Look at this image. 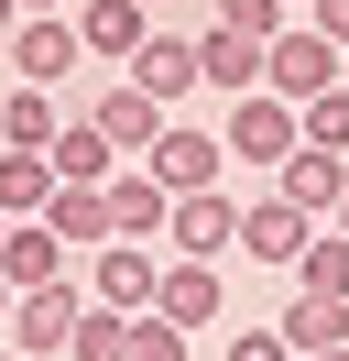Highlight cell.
I'll use <instances>...</instances> for the list:
<instances>
[{
    "label": "cell",
    "instance_id": "cell-1",
    "mask_svg": "<svg viewBox=\"0 0 349 361\" xmlns=\"http://www.w3.org/2000/svg\"><path fill=\"white\" fill-rule=\"evenodd\" d=\"M77 317H87V285H77V274H55V285H22V295H11L0 339H11V350H33V361H55L65 339H77Z\"/></svg>",
    "mask_w": 349,
    "mask_h": 361
},
{
    "label": "cell",
    "instance_id": "cell-2",
    "mask_svg": "<svg viewBox=\"0 0 349 361\" xmlns=\"http://www.w3.org/2000/svg\"><path fill=\"white\" fill-rule=\"evenodd\" d=\"M0 55H11V77H33V88H65V77L87 66V44H77V11H22V23L0 33Z\"/></svg>",
    "mask_w": 349,
    "mask_h": 361
},
{
    "label": "cell",
    "instance_id": "cell-3",
    "mask_svg": "<svg viewBox=\"0 0 349 361\" xmlns=\"http://www.w3.org/2000/svg\"><path fill=\"white\" fill-rule=\"evenodd\" d=\"M338 77H349V55L327 44L317 23H284L273 44H262V88L273 99H317V88H338Z\"/></svg>",
    "mask_w": 349,
    "mask_h": 361
},
{
    "label": "cell",
    "instance_id": "cell-4",
    "mask_svg": "<svg viewBox=\"0 0 349 361\" xmlns=\"http://www.w3.org/2000/svg\"><path fill=\"white\" fill-rule=\"evenodd\" d=\"M218 142H229V164H262V176H273V164L305 142V121H295V99L240 88V99H229V132H218Z\"/></svg>",
    "mask_w": 349,
    "mask_h": 361
},
{
    "label": "cell",
    "instance_id": "cell-5",
    "mask_svg": "<svg viewBox=\"0 0 349 361\" xmlns=\"http://www.w3.org/2000/svg\"><path fill=\"white\" fill-rule=\"evenodd\" d=\"M153 285H164V252H153V241H120V230H109V241L87 252V295H99V307L142 317V307H153Z\"/></svg>",
    "mask_w": 349,
    "mask_h": 361
},
{
    "label": "cell",
    "instance_id": "cell-6",
    "mask_svg": "<svg viewBox=\"0 0 349 361\" xmlns=\"http://www.w3.org/2000/svg\"><path fill=\"white\" fill-rule=\"evenodd\" d=\"M131 164H153L174 197H196V186H218V176H229V142H218V132H196V121H164V132H153Z\"/></svg>",
    "mask_w": 349,
    "mask_h": 361
},
{
    "label": "cell",
    "instance_id": "cell-7",
    "mask_svg": "<svg viewBox=\"0 0 349 361\" xmlns=\"http://www.w3.org/2000/svg\"><path fill=\"white\" fill-rule=\"evenodd\" d=\"M305 241H317V219H305L295 197H273V186H262V197L240 208V230H229V252H251V263H273V274H295Z\"/></svg>",
    "mask_w": 349,
    "mask_h": 361
},
{
    "label": "cell",
    "instance_id": "cell-8",
    "mask_svg": "<svg viewBox=\"0 0 349 361\" xmlns=\"http://www.w3.org/2000/svg\"><path fill=\"white\" fill-rule=\"evenodd\" d=\"M99 197H109V230H120V241H164V219H174V186L153 176V164H109Z\"/></svg>",
    "mask_w": 349,
    "mask_h": 361
},
{
    "label": "cell",
    "instance_id": "cell-9",
    "mask_svg": "<svg viewBox=\"0 0 349 361\" xmlns=\"http://www.w3.org/2000/svg\"><path fill=\"white\" fill-rule=\"evenodd\" d=\"M120 77H131V88H153L164 110H186V88H196V33H186V23H153L142 44H131Z\"/></svg>",
    "mask_w": 349,
    "mask_h": 361
},
{
    "label": "cell",
    "instance_id": "cell-10",
    "mask_svg": "<svg viewBox=\"0 0 349 361\" xmlns=\"http://www.w3.org/2000/svg\"><path fill=\"white\" fill-rule=\"evenodd\" d=\"M273 197H295L305 219H338V197H349V154H317V142H295V154L273 164Z\"/></svg>",
    "mask_w": 349,
    "mask_h": 361
},
{
    "label": "cell",
    "instance_id": "cell-11",
    "mask_svg": "<svg viewBox=\"0 0 349 361\" xmlns=\"http://www.w3.org/2000/svg\"><path fill=\"white\" fill-rule=\"evenodd\" d=\"M196 88H262V33H240V23H208L196 33Z\"/></svg>",
    "mask_w": 349,
    "mask_h": 361
},
{
    "label": "cell",
    "instance_id": "cell-12",
    "mask_svg": "<svg viewBox=\"0 0 349 361\" xmlns=\"http://www.w3.org/2000/svg\"><path fill=\"white\" fill-rule=\"evenodd\" d=\"M87 121H99V132H109V154H142V142L153 132H164V99H153V88H131V77H120V88H99V99H87Z\"/></svg>",
    "mask_w": 349,
    "mask_h": 361
},
{
    "label": "cell",
    "instance_id": "cell-13",
    "mask_svg": "<svg viewBox=\"0 0 349 361\" xmlns=\"http://www.w3.org/2000/svg\"><path fill=\"white\" fill-rule=\"evenodd\" d=\"M153 307H164L174 329H218L229 285H218V263H186V252H174V263H164V285H153Z\"/></svg>",
    "mask_w": 349,
    "mask_h": 361
},
{
    "label": "cell",
    "instance_id": "cell-14",
    "mask_svg": "<svg viewBox=\"0 0 349 361\" xmlns=\"http://www.w3.org/2000/svg\"><path fill=\"white\" fill-rule=\"evenodd\" d=\"M229 230H240V208L218 197V186H196V197H174V219H164V241L186 252V263H218V252H229Z\"/></svg>",
    "mask_w": 349,
    "mask_h": 361
},
{
    "label": "cell",
    "instance_id": "cell-15",
    "mask_svg": "<svg viewBox=\"0 0 349 361\" xmlns=\"http://www.w3.org/2000/svg\"><path fill=\"white\" fill-rule=\"evenodd\" d=\"M142 33H153V0H77V44L109 55V66H131Z\"/></svg>",
    "mask_w": 349,
    "mask_h": 361
},
{
    "label": "cell",
    "instance_id": "cell-16",
    "mask_svg": "<svg viewBox=\"0 0 349 361\" xmlns=\"http://www.w3.org/2000/svg\"><path fill=\"white\" fill-rule=\"evenodd\" d=\"M65 263H77V252H65L44 219H11V230H0V285H11V295H22V285H55Z\"/></svg>",
    "mask_w": 349,
    "mask_h": 361
},
{
    "label": "cell",
    "instance_id": "cell-17",
    "mask_svg": "<svg viewBox=\"0 0 349 361\" xmlns=\"http://www.w3.org/2000/svg\"><path fill=\"white\" fill-rule=\"evenodd\" d=\"M44 164H55L65 186H99V176H109L120 154H109V132H99V121L77 110V121H55V142H44Z\"/></svg>",
    "mask_w": 349,
    "mask_h": 361
},
{
    "label": "cell",
    "instance_id": "cell-18",
    "mask_svg": "<svg viewBox=\"0 0 349 361\" xmlns=\"http://www.w3.org/2000/svg\"><path fill=\"white\" fill-rule=\"evenodd\" d=\"M44 230H55L65 252H99V241H109V197H99V186H65V176H55V197H44Z\"/></svg>",
    "mask_w": 349,
    "mask_h": 361
},
{
    "label": "cell",
    "instance_id": "cell-19",
    "mask_svg": "<svg viewBox=\"0 0 349 361\" xmlns=\"http://www.w3.org/2000/svg\"><path fill=\"white\" fill-rule=\"evenodd\" d=\"M55 88H33V77H11V88H0V142H22V154H44V142H55Z\"/></svg>",
    "mask_w": 349,
    "mask_h": 361
},
{
    "label": "cell",
    "instance_id": "cell-20",
    "mask_svg": "<svg viewBox=\"0 0 349 361\" xmlns=\"http://www.w3.org/2000/svg\"><path fill=\"white\" fill-rule=\"evenodd\" d=\"M273 329L295 339V350H338V339H349V295H317V285H295V307H284Z\"/></svg>",
    "mask_w": 349,
    "mask_h": 361
},
{
    "label": "cell",
    "instance_id": "cell-21",
    "mask_svg": "<svg viewBox=\"0 0 349 361\" xmlns=\"http://www.w3.org/2000/svg\"><path fill=\"white\" fill-rule=\"evenodd\" d=\"M44 197H55V164L0 142V219H44Z\"/></svg>",
    "mask_w": 349,
    "mask_h": 361
},
{
    "label": "cell",
    "instance_id": "cell-22",
    "mask_svg": "<svg viewBox=\"0 0 349 361\" xmlns=\"http://www.w3.org/2000/svg\"><path fill=\"white\" fill-rule=\"evenodd\" d=\"M295 285H317V295H349V230H338V219H327L317 241L295 252Z\"/></svg>",
    "mask_w": 349,
    "mask_h": 361
},
{
    "label": "cell",
    "instance_id": "cell-23",
    "mask_svg": "<svg viewBox=\"0 0 349 361\" xmlns=\"http://www.w3.org/2000/svg\"><path fill=\"white\" fill-rule=\"evenodd\" d=\"M65 350H77V361H131V317L87 295V317H77V339H65Z\"/></svg>",
    "mask_w": 349,
    "mask_h": 361
},
{
    "label": "cell",
    "instance_id": "cell-24",
    "mask_svg": "<svg viewBox=\"0 0 349 361\" xmlns=\"http://www.w3.org/2000/svg\"><path fill=\"white\" fill-rule=\"evenodd\" d=\"M295 121H305L317 154H349V77H338V88H317V99H295Z\"/></svg>",
    "mask_w": 349,
    "mask_h": 361
},
{
    "label": "cell",
    "instance_id": "cell-25",
    "mask_svg": "<svg viewBox=\"0 0 349 361\" xmlns=\"http://www.w3.org/2000/svg\"><path fill=\"white\" fill-rule=\"evenodd\" d=\"M131 361H186V329H174L164 307H142L131 317Z\"/></svg>",
    "mask_w": 349,
    "mask_h": 361
},
{
    "label": "cell",
    "instance_id": "cell-26",
    "mask_svg": "<svg viewBox=\"0 0 349 361\" xmlns=\"http://www.w3.org/2000/svg\"><path fill=\"white\" fill-rule=\"evenodd\" d=\"M218 23H240V33H262V44H273L295 11H284V0H218Z\"/></svg>",
    "mask_w": 349,
    "mask_h": 361
},
{
    "label": "cell",
    "instance_id": "cell-27",
    "mask_svg": "<svg viewBox=\"0 0 349 361\" xmlns=\"http://www.w3.org/2000/svg\"><path fill=\"white\" fill-rule=\"evenodd\" d=\"M229 361H295V339H284V329H240Z\"/></svg>",
    "mask_w": 349,
    "mask_h": 361
},
{
    "label": "cell",
    "instance_id": "cell-28",
    "mask_svg": "<svg viewBox=\"0 0 349 361\" xmlns=\"http://www.w3.org/2000/svg\"><path fill=\"white\" fill-rule=\"evenodd\" d=\"M305 23H317V33H327V44H338V55H349V0H305Z\"/></svg>",
    "mask_w": 349,
    "mask_h": 361
},
{
    "label": "cell",
    "instance_id": "cell-29",
    "mask_svg": "<svg viewBox=\"0 0 349 361\" xmlns=\"http://www.w3.org/2000/svg\"><path fill=\"white\" fill-rule=\"evenodd\" d=\"M295 361H349V339H338V350H295Z\"/></svg>",
    "mask_w": 349,
    "mask_h": 361
},
{
    "label": "cell",
    "instance_id": "cell-30",
    "mask_svg": "<svg viewBox=\"0 0 349 361\" xmlns=\"http://www.w3.org/2000/svg\"><path fill=\"white\" fill-rule=\"evenodd\" d=\"M22 11H77V0H22Z\"/></svg>",
    "mask_w": 349,
    "mask_h": 361
},
{
    "label": "cell",
    "instance_id": "cell-31",
    "mask_svg": "<svg viewBox=\"0 0 349 361\" xmlns=\"http://www.w3.org/2000/svg\"><path fill=\"white\" fill-rule=\"evenodd\" d=\"M11 23H22V0H0V33H11Z\"/></svg>",
    "mask_w": 349,
    "mask_h": 361
},
{
    "label": "cell",
    "instance_id": "cell-32",
    "mask_svg": "<svg viewBox=\"0 0 349 361\" xmlns=\"http://www.w3.org/2000/svg\"><path fill=\"white\" fill-rule=\"evenodd\" d=\"M0 361H33V350H11V339H0Z\"/></svg>",
    "mask_w": 349,
    "mask_h": 361
},
{
    "label": "cell",
    "instance_id": "cell-33",
    "mask_svg": "<svg viewBox=\"0 0 349 361\" xmlns=\"http://www.w3.org/2000/svg\"><path fill=\"white\" fill-rule=\"evenodd\" d=\"M0 317H11V285H0Z\"/></svg>",
    "mask_w": 349,
    "mask_h": 361
},
{
    "label": "cell",
    "instance_id": "cell-34",
    "mask_svg": "<svg viewBox=\"0 0 349 361\" xmlns=\"http://www.w3.org/2000/svg\"><path fill=\"white\" fill-rule=\"evenodd\" d=\"M338 230H349V197H338Z\"/></svg>",
    "mask_w": 349,
    "mask_h": 361
},
{
    "label": "cell",
    "instance_id": "cell-35",
    "mask_svg": "<svg viewBox=\"0 0 349 361\" xmlns=\"http://www.w3.org/2000/svg\"><path fill=\"white\" fill-rule=\"evenodd\" d=\"M284 11H305V0H284Z\"/></svg>",
    "mask_w": 349,
    "mask_h": 361
},
{
    "label": "cell",
    "instance_id": "cell-36",
    "mask_svg": "<svg viewBox=\"0 0 349 361\" xmlns=\"http://www.w3.org/2000/svg\"><path fill=\"white\" fill-rule=\"evenodd\" d=\"M153 11H164V0H153Z\"/></svg>",
    "mask_w": 349,
    "mask_h": 361
},
{
    "label": "cell",
    "instance_id": "cell-37",
    "mask_svg": "<svg viewBox=\"0 0 349 361\" xmlns=\"http://www.w3.org/2000/svg\"><path fill=\"white\" fill-rule=\"evenodd\" d=\"M0 230H11V219H0Z\"/></svg>",
    "mask_w": 349,
    "mask_h": 361
}]
</instances>
